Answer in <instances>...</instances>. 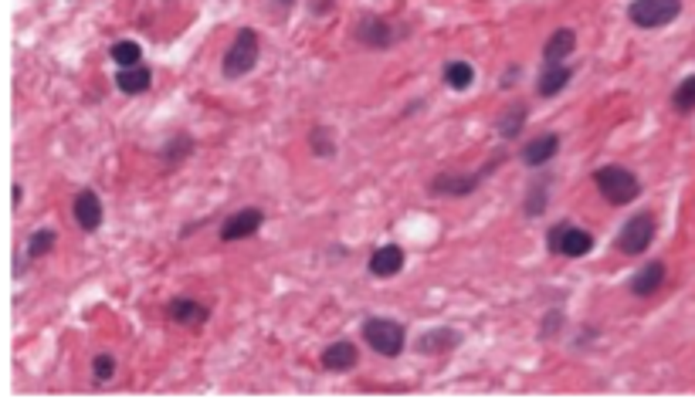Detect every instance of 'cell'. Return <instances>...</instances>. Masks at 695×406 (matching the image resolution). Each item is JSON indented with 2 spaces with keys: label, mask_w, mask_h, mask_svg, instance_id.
<instances>
[{
  "label": "cell",
  "mask_w": 695,
  "mask_h": 406,
  "mask_svg": "<svg viewBox=\"0 0 695 406\" xmlns=\"http://www.w3.org/2000/svg\"><path fill=\"white\" fill-rule=\"evenodd\" d=\"M593 187L601 190L611 207H624V203H634L641 197V179L634 177L631 169L624 166H601L593 169Z\"/></svg>",
  "instance_id": "6da1fadb"
},
{
  "label": "cell",
  "mask_w": 695,
  "mask_h": 406,
  "mask_svg": "<svg viewBox=\"0 0 695 406\" xmlns=\"http://www.w3.org/2000/svg\"><path fill=\"white\" fill-rule=\"evenodd\" d=\"M503 160H505V152H495L489 163L482 166V169H475V173H438V177L427 183V193H431V197H455V200L472 197V193L482 187V179L499 169Z\"/></svg>",
  "instance_id": "7a4b0ae2"
},
{
  "label": "cell",
  "mask_w": 695,
  "mask_h": 406,
  "mask_svg": "<svg viewBox=\"0 0 695 406\" xmlns=\"http://www.w3.org/2000/svg\"><path fill=\"white\" fill-rule=\"evenodd\" d=\"M363 339L367 345L374 349L377 355H384V359H397L404 353V343H407V332L400 325L397 318H384V315H374L363 322Z\"/></svg>",
  "instance_id": "3957f363"
},
{
  "label": "cell",
  "mask_w": 695,
  "mask_h": 406,
  "mask_svg": "<svg viewBox=\"0 0 695 406\" xmlns=\"http://www.w3.org/2000/svg\"><path fill=\"white\" fill-rule=\"evenodd\" d=\"M258 54H261V48H258V34L251 31V27H241L238 34H234L231 41V48L224 51V58H220V72H224V78H245L255 72V64H258Z\"/></svg>",
  "instance_id": "277c9868"
},
{
  "label": "cell",
  "mask_w": 695,
  "mask_h": 406,
  "mask_svg": "<svg viewBox=\"0 0 695 406\" xmlns=\"http://www.w3.org/2000/svg\"><path fill=\"white\" fill-rule=\"evenodd\" d=\"M658 234V217L651 210H641V214H634L624 227L618 230V237H614V247L621 254H628V257H638L651 247Z\"/></svg>",
  "instance_id": "5b68a950"
},
{
  "label": "cell",
  "mask_w": 695,
  "mask_h": 406,
  "mask_svg": "<svg viewBox=\"0 0 695 406\" xmlns=\"http://www.w3.org/2000/svg\"><path fill=\"white\" fill-rule=\"evenodd\" d=\"M679 14H682V0H631V4H628L631 24L644 27V31L671 24Z\"/></svg>",
  "instance_id": "8992f818"
},
{
  "label": "cell",
  "mask_w": 695,
  "mask_h": 406,
  "mask_svg": "<svg viewBox=\"0 0 695 406\" xmlns=\"http://www.w3.org/2000/svg\"><path fill=\"white\" fill-rule=\"evenodd\" d=\"M546 247L560 257H587L593 251V237L583 227H573L570 220H560L546 234Z\"/></svg>",
  "instance_id": "52a82bcc"
},
{
  "label": "cell",
  "mask_w": 695,
  "mask_h": 406,
  "mask_svg": "<svg viewBox=\"0 0 695 406\" xmlns=\"http://www.w3.org/2000/svg\"><path fill=\"white\" fill-rule=\"evenodd\" d=\"M404 34H407V31H397L390 21L377 17V14H363L360 21H357V27H353V38L360 41L363 48H374V51L394 48Z\"/></svg>",
  "instance_id": "ba28073f"
},
{
  "label": "cell",
  "mask_w": 695,
  "mask_h": 406,
  "mask_svg": "<svg viewBox=\"0 0 695 406\" xmlns=\"http://www.w3.org/2000/svg\"><path fill=\"white\" fill-rule=\"evenodd\" d=\"M265 224V210H258V207H245V210H234L231 217H224V224H220V241L224 244H234V241H245L251 234H258Z\"/></svg>",
  "instance_id": "9c48e42d"
},
{
  "label": "cell",
  "mask_w": 695,
  "mask_h": 406,
  "mask_svg": "<svg viewBox=\"0 0 695 406\" xmlns=\"http://www.w3.org/2000/svg\"><path fill=\"white\" fill-rule=\"evenodd\" d=\"M167 315H170V322H177V325H183V329L201 332L207 322H210V308H207V304H201L197 298L177 295V298H170Z\"/></svg>",
  "instance_id": "30bf717a"
},
{
  "label": "cell",
  "mask_w": 695,
  "mask_h": 406,
  "mask_svg": "<svg viewBox=\"0 0 695 406\" xmlns=\"http://www.w3.org/2000/svg\"><path fill=\"white\" fill-rule=\"evenodd\" d=\"M462 345V332L448 329V325H438V329H427L417 335V343H414V353L417 355H441V353H451V349H458Z\"/></svg>",
  "instance_id": "8fae6325"
},
{
  "label": "cell",
  "mask_w": 695,
  "mask_h": 406,
  "mask_svg": "<svg viewBox=\"0 0 695 406\" xmlns=\"http://www.w3.org/2000/svg\"><path fill=\"white\" fill-rule=\"evenodd\" d=\"M72 217H75V224L85 234H92V230H99L103 227V200H99V193L95 190H82L75 197V203H72Z\"/></svg>",
  "instance_id": "7c38bea8"
},
{
  "label": "cell",
  "mask_w": 695,
  "mask_h": 406,
  "mask_svg": "<svg viewBox=\"0 0 695 406\" xmlns=\"http://www.w3.org/2000/svg\"><path fill=\"white\" fill-rule=\"evenodd\" d=\"M319 362L326 372H349V369L360 362V349L353 343H347V339H339V343H329L322 349Z\"/></svg>",
  "instance_id": "4fadbf2b"
},
{
  "label": "cell",
  "mask_w": 695,
  "mask_h": 406,
  "mask_svg": "<svg viewBox=\"0 0 695 406\" xmlns=\"http://www.w3.org/2000/svg\"><path fill=\"white\" fill-rule=\"evenodd\" d=\"M556 152H560V136H556V132H543V136H536V140H529L526 146H523L519 160H523L529 169H540V166H546L553 160Z\"/></svg>",
  "instance_id": "5bb4252c"
},
{
  "label": "cell",
  "mask_w": 695,
  "mask_h": 406,
  "mask_svg": "<svg viewBox=\"0 0 695 406\" xmlns=\"http://www.w3.org/2000/svg\"><path fill=\"white\" fill-rule=\"evenodd\" d=\"M665 275H669L665 261H651V265H644L634 271L631 281H628V288H631V295H638V298H651V295L665 285Z\"/></svg>",
  "instance_id": "9a60e30c"
},
{
  "label": "cell",
  "mask_w": 695,
  "mask_h": 406,
  "mask_svg": "<svg viewBox=\"0 0 695 406\" xmlns=\"http://www.w3.org/2000/svg\"><path fill=\"white\" fill-rule=\"evenodd\" d=\"M404 267V247L400 244H380L374 254H370V275L374 278H394Z\"/></svg>",
  "instance_id": "2e32d148"
},
{
  "label": "cell",
  "mask_w": 695,
  "mask_h": 406,
  "mask_svg": "<svg viewBox=\"0 0 695 406\" xmlns=\"http://www.w3.org/2000/svg\"><path fill=\"white\" fill-rule=\"evenodd\" d=\"M570 78H573V68H567V64H543L540 78H536V95L540 99H553V95L567 89Z\"/></svg>",
  "instance_id": "e0dca14e"
},
{
  "label": "cell",
  "mask_w": 695,
  "mask_h": 406,
  "mask_svg": "<svg viewBox=\"0 0 695 406\" xmlns=\"http://www.w3.org/2000/svg\"><path fill=\"white\" fill-rule=\"evenodd\" d=\"M573 48H577V31L573 27H560L543 44V64H563V58L573 54Z\"/></svg>",
  "instance_id": "ac0fdd59"
},
{
  "label": "cell",
  "mask_w": 695,
  "mask_h": 406,
  "mask_svg": "<svg viewBox=\"0 0 695 406\" xmlns=\"http://www.w3.org/2000/svg\"><path fill=\"white\" fill-rule=\"evenodd\" d=\"M193 152V140L187 136V132H177V136H170L163 146H160V163H163V169H177L181 163H187V156Z\"/></svg>",
  "instance_id": "d6986e66"
},
{
  "label": "cell",
  "mask_w": 695,
  "mask_h": 406,
  "mask_svg": "<svg viewBox=\"0 0 695 406\" xmlns=\"http://www.w3.org/2000/svg\"><path fill=\"white\" fill-rule=\"evenodd\" d=\"M153 85V72L146 64H136V68H119L116 72V89L122 95H142V92Z\"/></svg>",
  "instance_id": "ffe728a7"
},
{
  "label": "cell",
  "mask_w": 695,
  "mask_h": 406,
  "mask_svg": "<svg viewBox=\"0 0 695 406\" xmlns=\"http://www.w3.org/2000/svg\"><path fill=\"white\" fill-rule=\"evenodd\" d=\"M526 119H529V105L526 102H515V105H509V109L499 115L495 129H499V136H503V140H515V136H523Z\"/></svg>",
  "instance_id": "44dd1931"
},
{
  "label": "cell",
  "mask_w": 695,
  "mask_h": 406,
  "mask_svg": "<svg viewBox=\"0 0 695 406\" xmlns=\"http://www.w3.org/2000/svg\"><path fill=\"white\" fill-rule=\"evenodd\" d=\"M546 207H550V177L533 179L526 190V200H523V214H526L529 220H536V217L546 214Z\"/></svg>",
  "instance_id": "7402d4cb"
},
{
  "label": "cell",
  "mask_w": 695,
  "mask_h": 406,
  "mask_svg": "<svg viewBox=\"0 0 695 406\" xmlns=\"http://www.w3.org/2000/svg\"><path fill=\"white\" fill-rule=\"evenodd\" d=\"M441 78H445V85H448L451 92H465V89H472V82H475V68L468 62H448L445 72H441Z\"/></svg>",
  "instance_id": "603a6c76"
},
{
  "label": "cell",
  "mask_w": 695,
  "mask_h": 406,
  "mask_svg": "<svg viewBox=\"0 0 695 406\" xmlns=\"http://www.w3.org/2000/svg\"><path fill=\"white\" fill-rule=\"evenodd\" d=\"M54 244H58V234L52 227H41L34 230L31 237H27V261H38V257H48L54 251Z\"/></svg>",
  "instance_id": "cb8c5ba5"
},
{
  "label": "cell",
  "mask_w": 695,
  "mask_h": 406,
  "mask_svg": "<svg viewBox=\"0 0 695 406\" xmlns=\"http://www.w3.org/2000/svg\"><path fill=\"white\" fill-rule=\"evenodd\" d=\"M109 58H113L119 68H136V64H142V48L136 41H116V44L109 48Z\"/></svg>",
  "instance_id": "d4e9b609"
},
{
  "label": "cell",
  "mask_w": 695,
  "mask_h": 406,
  "mask_svg": "<svg viewBox=\"0 0 695 406\" xmlns=\"http://www.w3.org/2000/svg\"><path fill=\"white\" fill-rule=\"evenodd\" d=\"M306 140H309L312 156H319V160H336V142H333V132H329V129L312 126Z\"/></svg>",
  "instance_id": "484cf974"
},
{
  "label": "cell",
  "mask_w": 695,
  "mask_h": 406,
  "mask_svg": "<svg viewBox=\"0 0 695 406\" xmlns=\"http://www.w3.org/2000/svg\"><path fill=\"white\" fill-rule=\"evenodd\" d=\"M671 109H675L679 115L695 112V75L682 78V82H679V89L671 92Z\"/></svg>",
  "instance_id": "4316f807"
},
{
  "label": "cell",
  "mask_w": 695,
  "mask_h": 406,
  "mask_svg": "<svg viewBox=\"0 0 695 406\" xmlns=\"http://www.w3.org/2000/svg\"><path fill=\"white\" fill-rule=\"evenodd\" d=\"M113 376H116V359L109 353H99L92 359V380L103 386V382H109Z\"/></svg>",
  "instance_id": "83f0119b"
},
{
  "label": "cell",
  "mask_w": 695,
  "mask_h": 406,
  "mask_svg": "<svg viewBox=\"0 0 695 406\" xmlns=\"http://www.w3.org/2000/svg\"><path fill=\"white\" fill-rule=\"evenodd\" d=\"M560 332H563V312L553 308V312H546L540 318V339H556Z\"/></svg>",
  "instance_id": "f1b7e54d"
},
{
  "label": "cell",
  "mask_w": 695,
  "mask_h": 406,
  "mask_svg": "<svg viewBox=\"0 0 695 406\" xmlns=\"http://www.w3.org/2000/svg\"><path fill=\"white\" fill-rule=\"evenodd\" d=\"M306 4H309L312 17H326V14L336 11V0H306Z\"/></svg>",
  "instance_id": "f546056e"
},
{
  "label": "cell",
  "mask_w": 695,
  "mask_h": 406,
  "mask_svg": "<svg viewBox=\"0 0 695 406\" xmlns=\"http://www.w3.org/2000/svg\"><path fill=\"white\" fill-rule=\"evenodd\" d=\"M515 78H519V64H509V68H505V75H503V82H499V85H503V89H513V85H515Z\"/></svg>",
  "instance_id": "4dcf8cb0"
},
{
  "label": "cell",
  "mask_w": 695,
  "mask_h": 406,
  "mask_svg": "<svg viewBox=\"0 0 695 406\" xmlns=\"http://www.w3.org/2000/svg\"><path fill=\"white\" fill-rule=\"evenodd\" d=\"M11 190H14V210H17V207H21V200H24V187H21V183H14Z\"/></svg>",
  "instance_id": "1f68e13d"
}]
</instances>
